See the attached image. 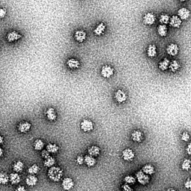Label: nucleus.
Wrapping results in <instances>:
<instances>
[{"instance_id": "obj_19", "label": "nucleus", "mask_w": 191, "mask_h": 191, "mask_svg": "<svg viewBox=\"0 0 191 191\" xmlns=\"http://www.w3.org/2000/svg\"><path fill=\"white\" fill-rule=\"evenodd\" d=\"M20 181H21V178L17 173H11L9 175V181L12 184H17L20 183Z\"/></svg>"}, {"instance_id": "obj_28", "label": "nucleus", "mask_w": 191, "mask_h": 191, "mask_svg": "<svg viewBox=\"0 0 191 191\" xmlns=\"http://www.w3.org/2000/svg\"><path fill=\"white\" fill-rule=\"evenodd\" d=\"M170 60L167 59V58H164L162 61H161V62L159 63V64H158V67H159L160 70H162V71H165V70H167V69L169 68V64H170Z\"/></svg>"}, {"instance_id": "obj_43", "label": "nucleus", "mask_w": 191, "mask_h": 191, "mask_svg": "<svg viewBox=\"0 0 191 191\" xmlns=\"http://www.w3.org/2000/svg\"><path fill=\"white\" fill-rule=\"evenodd\" d=\"M187 152L188 155H191V145L188 144L187 147Z\"/></svg>"}, {"instance_id": "obj_44", "label": "nucleus", "mask_w": 191, "mask_h": 191, "mask_svg": "<svg viewBox=\"0 0 191 191\" xmlns=\"http://www.w3.org/2000/svg\"><path fill=\"white\" fill-rule=\"evenodd\" d=\"M17 191H25L26 190V188L23 186H20L17 188Z\"/></svg>"}, {"instance_id": "obj_11", "label": "nucleus", "mask_w": 191, "mask_h": 191, "mask_svg": "<svg viewBox=\"0 0 191 191\" xmlns=\"http://www.w3.org/2000/svg\"><path fill=\"white\" fill-rule=\"evenodd\" d=\"M190 12L186 8H181L178 11V17L181 20H187L190 17Z\"/></svg>"}, {"instance_id": "obj_1", "label": "nucleus", "mask_w": 191, "mask_h": 191, "mask_svg": "<svg viewBox=\"0 0 191 191\" xmlns=\"http://www.w3.org/2000/svg\"><path fill=\"white\" fill-rule=\"evenodd\" d=\"M63 176V170L58 167H51L48 170V177L53 181H59Z\"/></svg>"}, {"instance_id": "obj_37", "label": "nucleus", "mask_w": 191, "mask_h": 191, "mask_svg": "<svg viewBox=\"0 0 191 191\" xmlns=\"http://www.w3.org/2000/svg\"><path fill=\"white\" fill-rule=\"evenodd\" d=\"M181 140L183 141H184V142H187V141L190 140L189 134H188L187 132H186V131L184 132V133L182 134V135H181Z\"/></svg>"}, {"instance_id": "obj_24", "label": "nucleus", "mask_w": 191, "mask_h": 191, "mask_svg": "<svg viewBox=\"0 0 191 191\" xmlns=\"http://www.w3.org/2000/svg\"><path fill=\"white\" fill-rule=\"evenodd\" d=\"M23 168H24V164L21 161H17V162H15L14 164V166H13V170L15 173H21L23 170Z\"/></svg>"}, {"instance_id": "obj_7", "label": "nucleus", "mask_w": 191, "mask_h": 191, "mask_svg": "<svg viewBox=\"0 0 191 191\" xmlns=\"http://www.w3.org/2000/svg\"><path fill=\"white\" fill-rule=\"evenodd\" d=\"M122 155H123V160H125L126 161H131L134 158L135 156L134 151L131 149H124L123 151Z\"/></svg>"}, {"instance_id": "obj_13", "label": "nucleus", "mask_w": 191, "mask_h": 191, "mask_svg": "<svg viewBox=\"0 0 191 191\" xmlns=\"http://www.w3.org/2000/svg\"><path fill=\"white\" fill-rule=\"evenodd\" d=\"M75 39L76 41L79 43H82L86 40L87 34L83 30H78L75 32Z\"/></svg>"}, {"instance_id": "obj_35", "label": "nucleus", "mask_w": 191, "mask_h": 191, "mask_svg": "<svg viewBox=\"0 0 191 191\" xmlns=\"http://www.w3.org/2000/svg\"><path fill=\"white\" fill-rule=\"evenodd\" d=\"M181 168L183 170H189L190 168V160L184 159L182 162Z\"/></svg>"}, {"instance_id": "obj_2", "label": "nucleus", "mask_w": 191, "mask_h": 191, "mask_svg": "<svg viewBox=\"0 0 191 191\" xmlns=\"http://www.w3.org/2000/svg\"><path fill=\"white\" fill-rule=\"evenodd\" d=\"M136 179L137 180V181L139 182L140 184L143 185H146L149 182V175L146 174L144 172H143L142 170H140V171L137 172L136 174Z\"/></svg>"}, {"instance_id": "obj_18", "label": "nucleus", "mask_w": 191, "mask_h": 191, "mask_svg": "<svg viewBox=\"0 0 191 191\" xmlns=\"http://www.w3.org/2000/svg\"><path fill=\"white\" fill-rule=\"evenodd\" d=\"M84 163H85V164H86L88 167H92L95 165V163H96V161H95V158H94L93 156H91V155H86V156L84 158Z\"/></svg>"}, {"instance_id": "obj_36", "label": "nucleus", "mask_w": 191, "mask_h": 191, "mask_svg": "<svg viewBox=\"0 0 191 191\" xmlns=\"http://www.w3.org/2000/svg\"><path fill=\"white\" fill-rule=\"evenodd\" d=\"M124 181L129 184H133L136 182V179L132 176H127L124 178Z\"/></svg>"}, {"instance_id": "obj_16", "label": "nucleus", "mask_w": 191, "mask_h": 191, "mask_svg": "<svg viewBox=\"0 0 191 191\" xmlns=\"http://www.w3.org/2000/svg\"><path fill=\"white\" fill-rule=\"evenodd\" d=\"M46 115L47 119L50 121H55L57 118L56 111L53 108H48L46 112Z\"/></svg>"}, {"instance_id": "obj_34", "label": "nucleus", "mask_w": 191, "mask_h": 191, "mask_svg": "<svg viewBox=\"0 0 191 191\" xmlns=\"http://www.w3.org/2000/svg\"><path fill=\"white\" fill-rule=\"evenodd\" d=\"M170 17L167 14H163L160 16L159 18V22L161 23V24H168L169 21H170Z\"/></svg>"}, {"instance_id": "obj_20", "label": "nucleus", "mask_w": 191, "mask_h": 191, "mask_svg": "<svg viewBox=\"0 0 191 191\" xmlns=\"http://www.w3.org/2000/svg\"><path fill=\"white\" fill-rule=\"evenodd\" d=\"M67 65L70 69H78L80 67V62L75 58H70L67 61Z\"/></svg>"}, {"instance_id": "obj_12", "label": "nucleus", "mask_w": 191, "mask_h": 191, "mask_svg": "<svg viewBox=\"0 0 191 191\" xmlns=\"http://www.w3.org/2000/svg\"><path fill=\"white\" fill-rule=\"evenodd\" d=\"M181 20L176 15H173V17H170V21H169L170 26L173 28H179L181 25Z\"/></svg>"}, {"instance_id": "obj_47", "label": "nucleus", "mask_w": 191, "mask_h": 191, "mask_svg": "<svg viewBox=\"0 0 191 191\" xmlns=\"http://www.w3.org/2000/svg\"><path fill=\"white\" fill-rule=\"evenodd\" d=\"M180 2H186V1H187V0H179Z\"/></svg>"}, {"instance_id": "obj_46", "label": "nucleus", "mask_w": 191, "mask_h": 191, "mask_svg": "<svg viewBox=\"0 0 191 191\" xmlns=\"http://www.w3.org/2000/svg\"><path fill=\"white\" fill-rule=\"evenodd\" d=\"M3 153H4L3 149H2V148L0 147V158H1V157H2V155H3Z\"/></svg>"}, {"instance_id": "obj_14", "label": "nucleus", "mask_w": 191, "mask_h": 191, "mask_svg": "<svg viewBox=\"0 0 191 191\" xmlns=\"http://www.w3.org/2000/svg\"><path fill=\"white\" fill-rule=\"evenodd\" d=\"M32 125L29 122H22L18 126V131L20 133H27L31 129Z\"/></svg>"}, {"instance_id": "obj_32", "label": "nucleus", "mask_w": 191, "mask_h": 191, "mask_svg": "<svg viewBox=\"0 0 191 191\" xmlns=\"http://www.w3.org/2000/svg\"><path fill=\"white\" fill-rule=\"evenodd\" d=\"M55 164V159L52 157L49 156L48 158H45V161H44V166L46 167H51Z\"/></svg>"}, {"instance_id": "obj_22", "label": "nucleus", "mask_w": 191, "mask_h": 191, "mask_svg": "<svg viewBox=\"0 0 191 191\" xmlns=\"http://www.w3.org/2000/svg\"><path fill=\"white\" fill-rule=\"evenodd\" d=\"M105 29H106V26H105V25L104 24V23H99V24L96 27H95V29H94L93 32L95 35H97V36H100V35H102V34L105 32Z\"/></svg>"}, {"instance_id": "obj_17", "label": "nucleus", "mask_w": 191, "mask_h": 191, "mask_svg": "<svg viewBox=\"0 0 191 191\" xmlns=\"http://www.w3.org/2000/svg\"><path fill=\"white\" fill-rule=\"evenodd\" d=\"M37 178L35 176V175H30L26 178V183L28 186L29 187H34L37 184Z\"/></svg>"}, {"instance_id": "obj_3", "label": "nucleus", "mask_w": 191, "mask_h": 191, "mask_svg": "<svg viewBox=\"0 0 191 191\" xmlns=\"http://www.w3.org/2000/svg\"><path fill=\"white\" fill-rule=\"evenodd\" d=\"M101 75L105 79L111 78L114 75V69L109 65H105L101 69Z\"/></svg>"}, {"instance_id": "obj_45", "label": "nucleus", "mask_w": 191, "mask_h": 191, "mask_svg": "<svg viewBox=\"0 0 191 191\" xmlns=\"http://www.w3.org/2000/svg\"><path fill=\"white\" fill-rule=\"evenodd\" d=\"M4 143V138L2 137V136L0 135V145H2Z\"/></svg>"}, {"instance_id": "obj_38", "label": "nucleus", "mask_w": 191, "mask_h": 191, "mask_svg": "<svg viewBox=\"0 0 191 191\" xmlns=\"http://www.w3.org/2000/svg\"><path fill=\"white\" fill-rule=\"evenodd\" d=\"M76 163H77L79 165H82L84 164V157L82 155H79V156L76 158Z\"/></svg>"}, {"instance_id": "obj_30", "label": "nucleus", "mask_w": 191, "mask_h": 191, "mask_svg": "<svg viewBox=\"0 0 191 191\" xmlns=\"http://www.w3.org/2000/svg\"><path fill=\"white\" fill-rule=\"evenodd\" d=\"M179 67H180V64L176 60H173V61L170 62V64H169V69L170 70V71L173 72V73L177 71Z\"/></svg>"}, {"instance_id": "obj_41", "label": "nucleus", "mask_w": 191, "mask_h": 191, "mask_svg": "<svg viewBox=\"0 0 191 191\" xmlns=\"http://www.w3.org/2000/svg\"><path fill=\"white\" fill-rule=\"evenodd\" d=\"M41 155H42V157L43 158H48L49 156H50V155H49V152H48V151H47L46 149V150H43L42 151V153H41Z\"/></svg>"}, {"instance_id": "obj_10", "label": "nucleus", "mask_w": 191, "mask_h": 191, "mask_svg": "<svg viewBox=\"0 0 191 191\" xmlns=\"http://www.w3.org/2000/svg\"><path fill=\"white\" fill-rule=\"evenodd\" d=\"M62 187L66 190H70L74 187V181L71 178H65L62 181Z\"/></svg>"}, {"instance_id": "obj_8", "label": "nucleus", "mask_w": 191, "mask_h": 191, "mask_svg": "<svg viewBox=\"0 0 191 191\" xmlns=\"http://www.w3.org/2000/svg\"><path fill=\"white\" fill-rule=\"evenodd\" d=\"M179 46H178L177 44L176 43H170L167 48V53H168L170 56H176V55H177V54L179 53Z\"/></svg>"}, {"instance_id": "obj_9", "label": "nucleus", "mask_w": 191, "mask_h": 191, "mask_svg": "<svg viewBox=\"0 0 191 191\" xmlns=\"http://www.w3.org/2000/svg\"><path fill=\"white\" fill-rule=\"evenodd\" d=\"M22 37V35L20 33H18L17 32L13 31V32H9L7 35V40L8 42H14V41H17L18 40H20Z\"/></svg>"}, {"instance_id": "obj_40", "label": "nucleus", "mask_w": 191, "mask_h": 191, "mask_svg": "<svg viewBox=\"0 0 191 191\" xmlns=\"http://www.w3.org/2000/svg\"><path fill=\"white\" fill-rule=\"evenodd\" d=\"M122 189L125 191H131L132 190V188L129 185V184H125L123 185L122 187Z\"/></svg>"}, {"instance_id": "obj_25", "label": "nucleus", "mask_w": 191, "mask_h": 191, "mask_svg": "<svg viewBox=\"0 0 191 191\" xmlns=\"http://www.w3.org/2000/svg\"><path fill=\"white\" fill-rule=\"evenodd\" d=\"M167 26L165 24H161L158 26V34L161 37H165L167 35Z\"/></svg>"}, {"instance_id": "obj_29", "label": "nucleus", "mask_w": 191, "mask_h": 191, "mask_svg": "<svg viewBox=\"0 0 191 191\" xmlns=\"http://www.w3.org/2000/svg\"><path fill=\"white\" fill-rule=\"evenodd\" d=\"M44 147V143L42 140L37 139L34 143V149L37 151H41Z\"/></svg>"}, {"instance_id": "obj_33", "label": "nucleus", "mask_w": 191, "mask_h": 191, "mask_svg": "<svg viewBox=\"0 0 191 191\" xmlns=\"http://www.w3.org/2000/svg\"><path fill=\"white\" fill-rule=\"evenodd\" d=\"M40 171V167L37 164H33L30 166L28 169V173L30 175H35Z\"/></svg>"}, {"instance_id": "obj_5", "label": "nucleus", "mask_w": 191, "mask_h": 191, "mask_svg": "<svg viewBox=\"0 0 191 191\" xmlns=\"http://www.w3.org/2000/svg\"><path fill=\"white\" fill-rule=\"evenodd\" d=\"M93 123L90 120H84L81 123V129L84 132H90L93 129Z\"/></svg>"}, {"instance_id": "obj_21", "label": "nucleus", "mask_w": 191, "mask_h": 191, "mask_svg": "<svg viewBox=\"0 0 191 191\" xmlns=\"http://www.w3.org/2000/svg\"><path fill=\"white\" fill-rule=\"evenodd\" d=\"M147 55L149 58H154L157 55V47L154 44H150L148 46Z\"/></svg>"}, {"instance_id": "obj_27", "label": "nucleus", "mask_w": 191, "mask_h": 191, "mask_svg": "<svg viewBox=\"0 0 191 191\" xmlns=\"http://www.w3.org/2000/svg\"><path fill=\"white\" fill-rule=\"evenodd\" d=\"M46 150L49 153H56L59 150V146L55 143H49L46 146Z\"/></svg>"}, {"instance_id": "obj_31", "label": "nucleus", "mask_w": 191, "mask_h": 191, "mask_svg": "<svg viewBox=\"0 0 191 191\" xmlns=\"http://www.w3.org/2000/svg\"><path fill=\"white\" fill-rule=\"evenodd\" d=\"M9 181V176L6 173H0V184H7Z\"/></svg>"}, {"instance_id": "obj_4", "label": "nucleus", "mask_w": 191, "mask_h": 191, "mask_svg": "<svg viewBox=\"0 0 191 191\" xmlns=\"http://www.w3.org/2000/svg\"><path fill=\"white\" fill-rule=\"evenodd\" d=\"M156 20V17L152 12H148L143 17V23L146 26H152L155 23Z\"/></svg>"}, {"instance_id": "obj_6", "label": "nucleus", "mask_w": 191, "mask_h": 191, "mask_svg": "<svg viewBox=\"0 0 191 191\" xmlns=\"http://www.w3.org/2000/svg\"><path fill=\"white\" fill-rule=\"evenodd\" d=\"M114 98L118 103H123L127 99V95L122 90H118L114 94Z\"/></svg>"}, {"instance_id": "obj_23", "label": "nucleus", "mask_w": 191, "mask_h": 191, "mask_svg": "<svg viewBox=\"0 0 191 191\" xmlns=\"http://www.w3.org/2000/svg\"><path fill=\"white\" fill-rule=\"evenodd\" d=\"M88 154L93 157L98 156L100 154V149L97 146H92L88 149Z\"/></svg>"}, {"instance_id": "obj_42", "label": "nucleus", "mask_w": 191, "mask_h": 191, "mask_svg": "<svg viewBox=\"0 0 191 191\" xmlns=\"http://www.w3.org/2000/svg\"><path fill=\"white\" fill-rule=\"evenodd\" d=\"M184 187L187 189H190L191 188V181L190 179H187V181L184 183Z\"/></svg>"}, {"instance_id": "obj_26", "label": "nucleus", "mask_w": 191, "mask_h": 191, "mask_svg": "<svg viewBox=\"0 0 191 191\" xmlns=\"http://www.w3.org/2000/svg\"><path fill=\"white\" fill-rule=\"evenodd\" d=\"M143 172H144L146 174L149 175V176H152L155 173V168L151 164H146L144 167H143Z\"/></svg>"}, {"instance_id": "obj_39", "label": "nucleus", "mask_w": 191, "mask_h": 191, "mask_svg": "<svg viewBox=\"0 0 191 191\" xmlns=\"http://www.w3.org/2000/svg\"><path fill=\"white\" fill-rule=\"evenodd\" d=\"M6 13L7 11L5 8H0V19L5 18V16H6Z\"/></svg>"}, {"instance_id": "obj_15", "label": "nucleus", "mask_w": 191, "mask_h": 191, "mask_svg": "<svg viewBox=\"0 0 191 191\" xmlns=\"http://www.w3.org/2000/svg\"><path fill=\"white\" fill-rule=\"evenodd\" d=\"M131 139L134 142L140 143L143 139V134L142 132L139 130H135L131 134Z\"/></svg>"}]
</instances>
